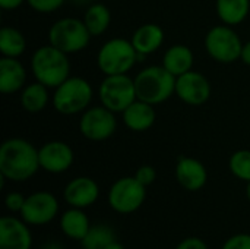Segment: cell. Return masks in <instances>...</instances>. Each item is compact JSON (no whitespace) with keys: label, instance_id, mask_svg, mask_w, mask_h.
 Wrapping results in <instances>:
<instances>
[{"label":"cell","instance_id":"obj_5","mask_svg":"<svg viewBox=\"0 0 250 249\" xmlns=\"http://www.w3.org/2000/svg\"><path fill=\"white\" fill-rule=\"evenodd\" d=\"M136 62L138 51L132 41L120 37L105 41L97 54V65L104 76L129 73Z\"/></svg>","mask_w":250,"mask_h":249},{"label":"cell","instance_id":"obj_36","mask_svg":"<svg viewBox=\"0 0 250 249\" xmlns=\"http://www.w3.org/2000/svg\"><path fill=\"white\" fill-rule=\"evenodd\" d=\"M105 249H125V247L119 241H114V242H111Z\"/></svg>","mask_w":250,"mask_h":249},{"label":"cell","instance_id":"obj_6","mask_svg":"<svg viewBox=\"0 0 250 249\" xmlns=\"http://www.w3.org/2000/svg\"><path fill=\"white\" fill-rule=\"evenodd\" d=\"M91 37L83 19L78 18H62L48 29V43L66 54H75L85 50Z\"/></svg>","mask_w":250,"mask_h":249},{"label":"cell","instance_id":"obj_22","mask_svg":"<svg viewBox=\"0 0 250 249\" xmlns=\"http://www.w3.org/2000/svg\"><path fill=\"white\" fill-rule=\"evenodd\" d=\"M48 87L44 84L35 81L32 84H28L23 87L19 95L21 106L25 112L28 113H40L42 112L48 101H50V94H48Z\"/></svg>","mask_w":250,"mask_h":249},{"label":"cell","instance_id":"obj_35","mask_svg":"<svg viewBox=\"0 0 250 249\" xmlns=\"http://www.w3.org/2000/svg\"><path fill=\"white\" fill-rule=\"evenodd\" d=\"M41 249H63V247L57 242H48V244H44Z\"/></svg>","mask_w":250,"mask_h":249},{"label":"cell","instance_id":"obj_24","mask_svg":"<svg viewBox=\"0 0 250 249\" xmlns=\"http://www.w3.org/2000/svg\"><path fill=\"white\" fill-rule=\"evenodd\" d=\"M83 22L91 35L98 37L108 29L111 23V12L103 3H94L86 9L83 15Z\"/></svg>","mask_w":250,"mask_h":249},{"label":"cell","instance_id":"obj_1","mask_svg":"<svg viewBox=\"0 0 250 249\" xmlns=\"http://www.w3.org/2000/svg\"><path fill=\"white\" fill-rule=\"evenodd\" d=\"M38 148L23 138H9L0 147V176L10 182H25L40 170Z\"/></svg>","mask_w":250,"mask_h":249},{"label":"cell","instance_id":"obj_7","mask_svg":"<svg viewBox=\"0 0 250 249\" xmlns=\"http://www.w3.org/2000/svg\"><path fill=\"white\" fill-rule=\"evenodd\" d=\"M98 97L108 110L123 113L138 98L135 79L127 73L107 75L98 87Z\"/></svg>","mask_w":250,"mask_h":249},{"label":"cell","instance_id":"obj_3","mask_svg":"<svg viewBox=\"0 0 250 249\" xmlns=\"http://www.w3.org/2000/svg\"><path fill=\"white\" fill-rule=\"evenodd\" d=\"M133 79L138 100L152 106L161 104L176 94V76L163 65L144 68Z\"/></svg>","mask_w":250,"mask_h":249},{"label":"cell","instance_id":"obj_15","mask_svg":"<svg viewBox=\"0 0 250 249\" xmlns=\"http://www.w3.org/2000/svg\"><path fill=\"white\" fill-rule=\"evenodd\" d=\"M63 198L69 207L85 210L100 198V186L88 176H78L64 186Z\"/></svg>","mask_w":250,"mask_h":249},{"label":"cell","instance_id":"obj_28","mask_svg":"<svg viewBox=\"0 0 250 249\" xmlns=\"http://www.w3.org/2000/svg\"><path fill=\"white\" fill-rule=\"evenodd\" d=\"M66 0H26L28 6L38 13H51L60 9Z\"/></svg>","mask_w":250,"mask_h":249},{"label":"cell","instance_id":"obj_16","mask_svg":"<svg viewBox=\"0 0 250 249\" xmlns=\"http://www.w3.org/2000/svg\"><path fill=\"white\" fill-rule=\"evenodd\" d=\"M176 179L183 189L196 192L207 185L208 172L204 163L198 158L180 157L176 164Z\"/></svg>","mask_w":250,"mask_h":249},{"label":"cell","instance_id":"obj_9","mask_svg":"<svg viewBox=\"0 0 250 249\" xmlns=\"http://www.w3.org/2000/svg\"><path fill=\"white\" fill-rule=\"evenodd\" d=\"M108 205L119 214H132L138 211L146 200V186L135 176L117 179L108 191Z\"/></svg>","mask_w":250,"mask_h":249},{"label":"cell","instance_id":"obj_37","mask_svg":"<svg viewBox=\"0 0 250 249\" xmlns=\"http://www.w3.org/2000/svg\"><path fill=\"white\" fill-rule=\"evenodd\" d=\"M246 197L250 201V182H248V186H246Z\"/></svg>","mask_w":250,"mask_h":249},{"label":"cell","instance_id":"obj_18","mask_svg":"<svg viewBox=\"0 0 250 249\" xmlns=\"http://www.w3.org/2000/svg\"><path fill=\"white\" fill-rule=\"evenodd\" d=\"M26 82V69L18 57L0 59V91L15 94L23 90Z\"/></svg>","mask_w":250,"mask_h":249},{"label":"cell","instance_id":"obj_26","mask_svg":"<svg viewBox=\"0 0 250 249\" xmlns=\"http://www.w3.org/2000/svg\"><path fill=\"white\" fill-rule=\"evenodd\" d=\"M114 241H117V238L113 227L107 225H94L81 241V245L83 249H105Z\"/></svg>","mask_w":250,"mask_h":249},{"label":"cell","instance_id":"obj_30","mask_svg":"<svg viewBox=\"0 0 250 249\" xmlns=\"http://www.w3.org/2000/svg\"><path fill=\"white\" fill-rule=\"evenodd\" d=\"M221 249H250L249 233H237L230 236Z\"/></svg>","mask_w":250,"mask_h":249},{"label":"cell","instance_id":"obj_25","mask_svg":"<svg viewBox=\"0 0 250 249\" xmlns=\"http://www.w3.org/2000/svg\"><path fill=\"white\" fill-rule=\"evenodd\" d=\"M26 50V40L25 35L13 28V26H3L0 29V53L4 57H18L22 56Z\"/></svg>","mask_w":250,"mask_h":249},{"label":"cell","instance_id":"obj_31","mask_svg":"<svg viewBox=\"0 0 250 249\" xmlns=\"http://www.w3.org/2000/svg\"><path fill=\"white\" fill-rule=\"evenodd\" d=\"M135 178L144 185V186H151L155 179H157V172L152 166H148V164H144L141 167H138V170L135 172Z\"/></svg>","mask_w":250,"mask_h":249},{"label":"cell","instance_id":"obj_29","mask_svg":"<svg viewBox=\"0 0 250 249\" xmlns=\"http://www.w3.org/2000/svg\"><path fill=\"white\" fill-rule=\"evenodd\" d=\"M25 200H26V197H25L23 194L13 191V192H9V194L6 195V198H4V205H6V208H7L10 213H18V214H19L21 210H22V207H23V204H25Z\"/></svg>","mask_w":250,"mask_h":249},{"label":"cell","instance_id":"obj_17","mask_svg":"<svg viewBox=\"0 0 250 249\" xmlns=\"http://www.w3.org/2000/svg\"><path fill=\"white\" fill-rule=\"evenodd\" d=\"M135 50L138 51V62L155 53L164 43V29L157 23H144L133 32L130 38Z\"/></svg>","mask_w":250,"mask_h":249},{"label":"cell","instance_id":"obj_10","mask_svg":"<svg viewBox=\"0 0 250 249\" xmlns=\"http://www.w3.org/2000/svg\"><path fill=\"white\" fill-rule=\"evenodd\" d=\"M79 131L89 141H105L117 131L116 113L103 104L88 107L79 119Z\"/></svg>","mask_w":250,"mask_h":249},{"label":"cell","instance_id":"obj_14","mask_svg":"<svg viewBox=\"0 0 250 249\" xmlns=\"http://www.w3.org/2000/svg\"><path fill=\"white\" fill-rule=\"evenodd\" d=\"M29 225L21 217L4 216L0 219V249H31L32 233Z\"/></svg>","mask_w":250,"mask_h":249},{"label":"cell","instance_id":"obj_2","mask_svg":"<svg viewBox=\"0 0 250 249\" xmlns=\"http://www.w3.org/2000/svg\"><path fill=\"white\" fill-rule=\"evenodd\" d=\"M69 54L56 48L50 43L38 47L31 57V72L35 81L48 88H57L70 76Z\"/></svg>","mask_w":250,"mask_h":249},{"label":"cell","instance_id":"obj_11","mask_svg":"<svg viewBox=\"0 0 250 249\" xmlns=\"http://www.w3.org/2000/svg\"><path fill=\"white\" fill-rule=\"evenodd\" d=\"M59 214V200L47 191H37L26 197L19 213L29 226H44L51 223Z\"/></svg>","mask_w":250,"mask_h":249},{"label":"cell","instance_id":"obj_19","mask_svg":"<svg viewBox=\"0 0 250 249\" xmlns=\"http://www.w3.org/2000/svg\"><path fill=\"white\" fill-rule=\"evenodd\" d=\"M122 119L127 129L133 132H145L155 123L157 113L152 104L136 98L122 113Z\"/></svg>","mask_w":250,"mask_h":249},{"label":"cell","instance_id":"obj_32","mask_svg":"<svg viewBox=\"0 0 250 249\" xmlns=\"http://www.w3.org/2000/svg\"><path fill=\"white\" fill-rule=\"evenodd\" d=\"M174 249H209L207 242L202 241L201 238H196V236H190V238H186L183 239L182 242H179V245Z\"/></svg>","mask_w":250,"mask_h":249},{"label":"cell","instance_id":"obj_13","mask_svg":"<svg viewBox=\"0 0 250 249\" xmlns=\"http://www.w3.org/2000/svg\"><path fill=\"white\" fill-rule=\"evenodd\" d=\"M40 167L51 175L67 172L73 161L75 153L64 141H48L38 148Z\"/></svg>","mask_w":250,"mask_h":249},{"label":"cell","instance_id":"obj_12","mask_svg":"<svg viewBox=\"0 0 250 249\" xmlns=\"http://www.w3.org/2000/svg\"><path fill=\"white\" fill-rule=\"evenodd\" d=\"M176 95L189 106H201L211 97V84L205 75L189 70L176 78Z\"/></svg>","mask_w":250,"mask_h":249},{"label":"cell","instance_id":"obj_34","mask_svg":"<svg viewBox=\"0 0 250 249\" xmlns=\"http://www.w3.org/2000/svg\"><path fill=\"white\" fill-rule=\"evenodd\" d=\"M240 60L250 66V40L248 43L243 44V48H242V56H240Z\"/></svg>","mask_w":250,"mask_h":249},{"label":"cell","instance_id":"obj_27","mask_svg":"<svg viewBox=\"0 0 250 249\" xmlns=\"http://www.w3.org/2000/svg\"><path fill=\"white\" fill-rule=\"evenodd\" d=\"M230 172L240 181L250 182V150H239L229 160Z\"/></svg>","mask_w":250,"mask_h":249},{"label":"cell","instance_id":"obj_21","mask_svg":"<svg viewBox=\"0 0 250 249\" xmlns=\"http://www.w3.org/2000/svg\"><path fill=\"white\" fill-rule=\"evenodd\" d=\"M193 53L185 44H174L163 56V66L173 73L176 78L192 70L193 66Z\"/></svg>","mask_w":250,"mask_h":249},{"label":"cell","instance_id":"obj_8","mask_svg":"<svg viewBox=\"0 0 250 249\" xmlns=\"http://www.w3.org/2000/svg\"><path fill=\"white\" fill-rule=\"evenodd\" d=\"M205 50L218 63H233L240 59L243 43L230 25H217L205 35Z\"/></svg>","mask_w":250,"mask_h":249},{"label":"cell","instance_id":"obj_23","mask_svg":"<svg viewBox=\"0 0 250 249\" xmlns=\"http://www.w3.org/2000/svg\"><path fill=\"white\" fill-rule=\"evenodd\" d=\"M217 15L226 25L234 26L242 23L250 10V0H217Z\"/></svg>","mask_w":250,"mask_h":249},{"label":"cell","instance_id":"obj_4","mask_svg":"<svg viewBox=\"0 0 250 249\" xmlns=\"http://www.w3.org/2000/svg\"><path fill=\"white\" fill-rule=\"evenodd\" d=\"M92 87L81 76H69L63 84L54 88L51 103L56 112L64 116L83 113L92 101Z\"/></svg>","mask_w":250,"mask_h":249},{"label":"cell","instance_id":"obj_20","mask_svg":"<svg viewBox=\"0 0 250 249\" xmlns=\"http://www.w3.org/2000/svg\"><path fill=\"white\" fill-rule=\"evenodd\" d=\"M89 219L82 208L70 207L60 216V229L63 235L73 241H82L91 229Z\"/></svg>","mask_w":250,"mask_h":249},{"label":"cell","instance_id":"obj_33","mask_svg":"<svg viewBox=\"0 0 250 249\" xmlns=\"http://www.w3.org/2000/svg\"><path fill=\"white\" fill-rule=\"evenodd\" d=\"M23 1L26 0H0V7L3 10H15L19 6H22Z\"/></svg>","mask_w":250,"mask_h":249}]
</instances>
